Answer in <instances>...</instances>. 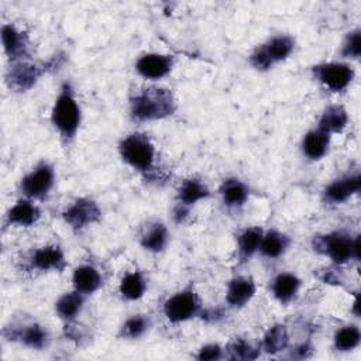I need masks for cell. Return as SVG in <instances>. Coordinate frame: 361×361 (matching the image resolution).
Here are the masks:
<instances>
[{
  "instance_id": "cell-23",
  "label": "cell",
  "mask_w": 361,
  "mask_h": 361,
  "mask_svg": "<svg viewBox=\"0 0 361 361\" xmlns=\"http://www.w3.org/2000/svg\"><path fill=\"white\" fill-rule=\"evenodd\" d=\"M220 195L223 197L224 204L228 207L243 206L248 199V188L244 182L237 178L224 179L220 186Z\"/></svg>"
},
{
  "instance_id": "cell-16",
  "label": "cell",
  "mask_w": 361,
  "mask_h": 361,
  "mask_svg": "<svg viewBox=\"0 0 361 361\" xmlns=\"http://www.w3.org/2000/svg\"><path fill=\"white\" fill-rule=\"evenodd\" d=\"M1 39L6 55L11 61H20L27 55V38L16 27L6 24L1 28Z\"/></svg>"
},
{
  "instance_id": "cell-13",
  "label": "cell",
  "mask_w": 361,
  "mask_h": 361,
  "mask_svg": "<svg viewBox=\"0 0 361 361\" xmlns=\"http://www.w3.org/2000/svg\"><path fill=\"white\" fill-rule=\"evenodd\" d=\"M41 73L42 71L37 65L28 63L25 61H17L13 66H10L6 78L10 87L17 92H24L32 87Z\"/></svg>"
},
{
  "instance_id": "cell-15",
  "label": "cell",
  "mask_w": 361,
  "mask_h": 361,
  "mask_svg": "<svg viewBox=\"0 0 361 361\" xmlns=\"http://www.w3.org/2000/svg\"><path fill=\"white\" fill-rule=\"evenodd\" d=\"M255 295V283L251 278L237 276L233 278L227 286L226 300L233 307H243Z\"/></svg>"
},
{
  "instance_id": "cell-4",
  "label": "cell",
  "mask_w": 361,
  "mask_h": 361,
  "mask_svg": "<svg viewBox=\"0 0 361 361\" xmlns=\"http://www.w3.org/2000/svg\"><path fill=\"white\" fill-rule=\"evenodd\" d=\"M118 152L124 162L140 172H152L155 161V148L149 138L141 133H133L124 137L118 144Z\"/></svg>"
},
{
  "instance_id": "cell-6",
  "label": "cell",
  "mask_w": 361,
  "mask_h": 361,
  "mask_svg": "<svg viewBox=\"0 0 361 361\" xmlns=\"http://www.w3.org/2000/svg\"><path fill=\"white\" fill-rule=\"evenodd\" d=\"M200 312V302L193 289H183L164 303V313L166 319L172 323H180L193 319Z\"/></svg>"
},
{
  "instance_id": "cell-34",
  "label": "cell",
  "mask_w": 361,
  "mask_h": 361,
  "mask_svg": "<svg viewBox=\"0 0 361 361\" xmlns=\"http://www.w3.org/2000/svg\"><path fill=\"white\" fill-rule=\"evenodd\" d=\"M221 357H223V348L217 343L203 345L196 355L199 361H214Z\"/></svg>"
},
{
  "instance_id": "cell-32",
  "label": "cell",
  "mask_w": 361,
  "mask_h": 361,
  "mask_svg": "<svg viewBox=\"0 0 361 361\" xmlns=\"http://www.w3.org/2000/svg\"><path fill=\"white\" fill-rule=\"evenodd\" d=\"M227 357L230 360H255L259 355V351L254 348L247 340L244 338H234L227 345Z\"/></svg>"
},
{
  "instance_id": "cell-31",
  "label": "cell",
  "mask_w": 361,
  "mask_h": 361,
  "mask_svg": "<svg viewBox=\"0 0 361 361\" xmlns=\"http://www.w3.org/2000/svg\"><path fill=\"white\" fill-rule=\"evenodd\" d=\"M149 327V319L144 314H134L128 317L120 327L118 337L134 340L141 337Z\"/></svg>"
},
{
  "instance_id": "cell-35",
  "label": "cell",
  "mask_w": 361,
  "mask_h": 361,
  "mask_svg": "<svg viewBox=\"0 0 361 361\" xmlns=\"http://www.w3.org/2000/svg\"><path fill=\"white\" fill-rule=\"evenodd\" d=\"M310 351H312V347H310L309 344H302V345H299V347L295 350V353H296L300 358L309 357V355H310Z\"/></svg>"
},
{
  "instance_id": "cell-10",
  "label": "cell",
  "mask_w": 361,
  "mask_h": 361,
  "mask_svg": "<svg viewBox=\"0 0 361 361\" xmlns=\"http://www.w3.org/2000/svg\"><path fill=\"white\" fill-rule=\"evenodd\" d=\"M173 56L165 54H144L135 62L137 72L145 79H161L171 72Z\"/></svg>"
},
{
  "instance_id": "cell-1",
  "label": "cell",
  "mask_w": 361,
  "mask_h": 361,
  "mask_svg": "<svg viewBox=\"0 0 361 361\" xmlns=\"http://www.w3.org/2000/svg\"><path fill=\"white\" fill-rule=\"evenodd\" d=\"M176 110L171 90L164 87H147L131 97L130 114L137 123L165 118Z\"/></svg>"
},
{
  "instance_id": "cell-11",
  "label": "cell",
  "mask_w": 361,
  "mask_h": 361,
  "mask_svg": "<svg viewBox=\"0 0 361 361\" xmlns=\"http://www.w3.org/2000/svg\"><path fill=\"white\" fill-rule=\"evenodd\" d=\"M8 337V340L20 341L25 347H30L32 350H42L48 345L49 336L48 331L38 323H30L23 326H14L11 327L10 334H4Z\"/></svg>"
},
{
  "instance_id": "cell-30",
  "label": "cell",
  "mask_w": 361,
  "mask_h": 361,
  "mask_svg": "<svg viewBox=\"0 0 361 361\" xmlns=\"http://www.w3.org/2000/svg\"><path fill=\"white\" fill-rule=\"evenodd\" d=\"M361 341V331L358 326L348 324L338 329L334 334V348L337 351H351L358 347Z\"/></svg>"
},
{
  "instance_id": "cell-7",
  "label": "cell",
  "mask_w": 361,
  "mask_h": 361,
  "mask_svg": "<svg viewBox=\"0 0 361 361\" xmlns=\"http://www.w3.org/2000/svg\"><path fill=\"white\" fill-rule=\"evenodd\" d=\"M313 76L331 92L344 90L354 79V69L344 62H324L312 68Z\"/></svg>"
},
{
  "instance_id": "cell-21",
  "label": "cell",
  "mask_w": 361,
  "mask_h": 361,
  "mask_svg": "<svg viewBox=\"0 0 361 361\" xmlns=\"http://www.w3.org/2000/svg\"><path fill=\"white\" fill-rule=\"evenodd\" d=\"M169 240V234H168V228L159 223V221H154L149 223L140 238V243L142 245V248L152 251V252H159L162 251Z\"/></svg>"
},
{
  "instance_id": "cell-2",
  "label": "cell",
  "mask_w": 361,
  "mask_h": 361,
  "mask_svg": "<svg viewBox=\"0 0 361 361\" xmlns=\"http://www.w3.org/2000/svg\"><path fill=\"white\" fill-rule=\"evenodd\" d=\"M52 124L66 140H72L80 126V109L69 83H63L52 107Z\"/></svg>"
},
{
  "instance_id": "cell-8",
  "label": "cell",
  "mask_w": 361,
  "mask_h": 361,
  "mask_svg": "<svg viewBox=\"0 0 361 361\" xmlns=\"http://www.w3.org/2000/svg\"><path fill=\"white\" fill-rule=\"evenodd\" d=\"M55 171L52 165L41 162L21 180V192L28 199H45L54 186Z\"/></svg>"
},
{
  "instance_id": "cell-29",
  "label": "cell",
  "mask_w": 361,
  "mask_h": 361,
  "mask_svg": "<svg viewBox=\"0 0 361 361\" xmlns=\"http://www.w3.org/2000/svg\"><path fill=\"white\" fill-rule=\"evenodd\" d=\"M289 336L283 324H275L269 327L262 340V348L268 354H276L288 347Z\"/></svg>"
},
{
  "instance_id": "cell-5",
  "label": "cell",
  "mask_w": 361,
  "mask_h": 361,
  "mask_svg": "<svg viewBox=\"0 0 361 361\" xmlns=\"http://www.w3.org/2000/svg\"><path fill=\"white\" fill-rule=\"evenodd\" d=\"M295 48V39L289 35H276L257 47L250 56V63L258 71H268L275 63L286 59Z\"/></svg>"
},
{
  "instance_id": "cell-12",
  "label": "cell",
  "mask_w": 361,
  "mask_h": 361,
  "mask_svg": "<svg viewBox=\"0 0 361 361\" xmlns=\"http://www.w3.org/2000/svg\"><path fill=\"white\" fill-rule=\"evenodd\" d=\"M360 188H361V178L358 173L343 176L326 186L323 197H324V202L329 204H340L347 199H350L353 195L358 193Z\"/></svg>"
},
{
  "instance_id": "cell-18",
  "label": "cell",
  "mask_w": 361,
  "mask_h": 361,
  "mask_svg": "<svg viewBox=\"0 0 361 361\" xmlns=\"http://www.w3.org/2000/svg\"><path fill=\"white\" fill-rule=\"evenodd\" d=\"M39 209L30 199H20L7 213V223L30 227L39 219Z\"/></svg>"
},
{
  "instance_id": "cell-17",
  "label": "cell",
  "mask_w": 361,
  "mask_h": 361,
  "mask_svg": "<svg viewBox=\"0 0 361 361\" xmlns=\"http://www.w3.org/2000/svg\"><path fill=\"white\" fill-rule=\"evenodd\" d=\"M329 145L330 134L322 131L320 128L310 130L302 140V151L312 161L323 158L327 154Z\"/></svg>"
},
{
  "instance_id": "cell-33",
  "label": "cell",
  "mask_w": 361,
  "mask_h": 361,
  "mask_svg": "<svg viewBox=\"0 0 361 361\" xmlns=\"http://www.w3.org/2000/svg\"><path fill=\"white\" fill-rule=\"evenodd\" d=\"M341 56L343 58H351L358 59L361 54V34L360 30H353L347 34L343 47H341Z\"/></svg>"
},
{
  "instance_id": "cell-20",
  "label": "cell",
  "mask_w": 361,
  "mask_h": 361,
  "mask_svg": "<svg viewBox=\"0 0 361 361\" xmlns=\"http://www.w3.org/2000/svg\"><path fill=\"white\" fill-rule=\"evenodd\" d=\"M348 123V114L347 110L341 104H331L329 106L320 120L317 128L327 134H334V133H341Z\"/></svg>"
},
{
  "instance_id": "cell-28",
  "label": "cell",
  "mask_w": 361,
  "mask_h": 361,
  "mask_svg": "<svg viewBox=\"0 0 361 361\" xmlns=\"http://www.w3.org/2000/svg\"><path fill=\"white\" fill-rule=\"evenodd\" d=\"M147 282L140 272H128L120 282V293L127 300H137L144 296Z\"/></svg>"
},
{
  "instance_id": "cell-24",
  "label": "cell",
  "mask_w": 361,
  "mask_h": 361,
  "mask_svg": "<svg viewBox=\"0 0 361 361\" xmlns=\"http://www.w3.org/2000/svg\"><path fill=\"white\" fill-rule=\"evenodd\" d=\"M290 244V238L276 230H271L262 235L259 251L267 258H279L285 254Z\"/></svg>"
},
{
  "instance_id": "cell-14",
  "label": "cell",
  "mask_w": 361,
  "mask_h": 361,
  "mask_svg": "<svg viewBox=\"0 0 361 361\" xmlns=\"http://www.w3.org/2000/svg\"><path fill=\"white\" fill-rule=\"evenodd\" d=\"M32 268L39 271H63L66 267L65 255L58 245H47L35 250L30 258Z\"/></svg>"
},
{
  "instance_id": "cell-22",
  "label": "cell",
  "mask_w": 361,
  "mask_h": 361,
  "mask_svg": "<svg viewBox=\"0 0 361 361\" xmlns=\"http://www.w3.org/2000/svg\"><path fill=\"white\" fill-rule=\"evenodd\" d=\"M299 288H300V279L290 272H282L276 275L275 279L272 281L274 298L281 303L290 302L296 296Z\"/></svg>"
},
{
  "instance_id": "cell-19",
  "label": "cell",
  "mask_w": 361,
  "mask_h": 361,
  "mask_svg": "<svg viewBox=\"0 0 361 361\" xmlns=\"http://www.w3.org/2000/svg\"><path fill=\"white\" fill-rule=\"evenodd\" d=\"M72 282L76 290L83 295H89L102 286V276L94 267L80 265L73 271Z\"/></svg>"
},
{
  "instance_id": "cell-27",
  "label": "cell",
  "mask_w": 361,
  "mask_h": 361,
  "mask_svg": "<svg viewBox=\"0 0 361 361\" xmlns=\"http://www.w3.org/2000/svg\"><path fill=\"white\" fill-rule=\"evenodd\" d=\"M262 230L259 227H250L240 233L237 238V248H238V258L244 262L247 261L254 252L259 250V244L262 240Z\"/></svg>"
},
{
  "instance_id": "cell-9",
  "label": "cell",
  "mask_w": 361,
  "mask_h": 361,
  "mask_svg": "<svg viewBox=\"0 0 361 361\" xmlns=\"http://www.w3.org/2000/svg\"><path fill=\"white\" fill-rule=\"evenodd\" d=\"M62 217L73 230H82L99 221L102 212L96 202L92 199L80 197L62 212Z\"/></svg>"
},
{
  "instance_id": "cell-3",
  "label": "cell",
  "mask_w": 361,
  "mask_h": 361,
  "mask_svg": "<svg viewBox=\"0 0 361 361\" xmlns=\"http://www.w3.org/2000/svg\"><path fill=\"white\" fill-rule=\"evenodd\" d=\"M313 248L327 255L336 264H345L350 259L360 258V237H350L344 231L316 235L313 238Z\"/></svg>"
},
{
  "instance_id": "cell-25",
  "label": "cell",
  "mask_w": 361,
  "mask_h": 361,
  "mask_svg": "<svg viewBox=\"0 0 361 361\" xmlns=\"http://www.w3.org/2000/svg\"><path fill=\"white\" fill-rule=\"evenodd\" d=\"M83 293H80L79 290L75 289L73 292H66L56 300L55 312L61 319L72 322L80 313L83 307Z\"/></svg>"
},
{
  "instance_id": "cell-26",
  "label": "cell",
  "mask_w": 361,
  "mask_h": 361,
  "mask_svg": "<svg viewBox=\"0 0 361 361\" xmlns=\"http://www.w3.org/2000/svg\"><path fill=\"white\" fill-rule=\"evenodd\" d=\"M209 196V189L207 186L196 178H189L185 179L178 190V203L183 204V206H190L195 204L196 202L206 199Z\"/></svg>"
}]
</instances>
